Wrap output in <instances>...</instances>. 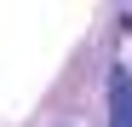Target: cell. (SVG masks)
Instances as JSON below:
<instances>
[{
    "label": "cell",
    "mask_w": 132,
    "mask_h": 127,
    "mask_svg": "<svg viewBox=\"0 0 132 127\" xmlns=\"http://www.w3.org/2000/svg\"><path fill=\"white\" fill-rule=\"evenodd\" d=\"M109 127H132V81H126V69L109 75Z\"/></svg>",
    "instance_id": "cell-1"
}]
</instances>
